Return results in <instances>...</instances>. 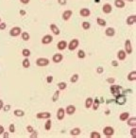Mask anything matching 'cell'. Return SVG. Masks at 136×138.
I'll use <instances>...</instances> for the list:
<instances>
[{
  "label": "cell",
  "instance_id": "1",
  "mask_svg": "<svg viewBox=\"0 0 136 138\" xmlns=\"http://www.w3.org/2000/svg\"><path fill=\"white\" fill-rule=\"evenodd\" d=\"M36 64H37L38 66L43 67V66H45V65H47L49 64V60L46 59V58H39L36 61Z\"/></svg>",
  "mask_w": 136,
  "mask_h": 138
},
{
  "label": "cell",
  "instance_id": "2",
  "mask_svg": "<svg viewBox=\"0 0 136 138\" xmlns=\"http://www.w3.org/2000/svg\"><path fill=\"white\" fill-rule=\"evenodd\" d=\"M103 133L107 137H112L114 133V130L112 127H106V128L103 129Z\"/></svg>",
  "mask_w": 136,
  "mask_h": 138
},
{
  "label": "cell",
  "instance_id": "3",
  "mask_svg": "<svg viewBox=\"0 0 136 138\" xmlns=\"http://www.w3.org/2000/svg\"><path fill=\"white\" fill-rule=\"evenodd\" d=\"M21 34V28L19 27H15V28H12L9 31V35L12 36V37H17Z\"/></svg>",
  "mask_w": 136,
  "mask_h": 138
},
{
  "label": "cell",
  "instance_id": "4",
  "mask_svg": "<svg viewBox=\"0 0 136 138\" xmlns=\"http://www.w3.org/2000/svg\"><path fill=\"white\" fill-rule=\"evenodd\" d=\"M78 45H79L78 40H77V39H73V40L69 43L68 48H69V50H75V49L78 46Z\"/></svg>",
  "mask_w": 136,
  "mask_h": 138
},
{
  "label": "cell",
  "instance_id": "5",
  "mask_svg": "<svg viewBox=\"0 0 136 138\" xmlns=\"http://www.w3.org/2000/svg\"><path fill=\"white\" fill-rule=\"evenodd\" d=\"M126 101H127V98H126V97H125L124 95L119 94L118 96H116L115 102H116L118 105H123V104H125V103H126Z\"/></svg>",
  "mask_w": 136,
  "mask_h": 138
},
{
  "label": "cell",
  "instance_id": "6",
  "mask_svg": "<svg viewBox=\"0 0 136 138\" xmlns=\"http://www.w3.org/2000/svg\"><path fill=\"white\" fill-rule=\"evenodd\" d=\"M111 93L113 95V96H118L120 94V90H121V87L118 86V85H112L111 86Z\"/></svg>",
  "mask_w": 136,
  "mask_h": 138
},
{
  "label": "cell",
  "instance_id": "7",
  "mask_svg": "<svg viewBox=\"0 0 136 138\" xmlns=\"http://www.w3.org/2000/svg\"><path fill=\"white\" fill-rule=\"evenodd\" d=\"M37 118H39V119H48L50 116H51V115H50V113H48V112H42V113H38L37 114Z\"/></svg>",
  "mask_w": 136,
  "mask_h": 138
},
{
  "label": "cell",
  "instance_id": "8",
  "mask_svg": "<svg viewBox=\"0 0 136 138\" xmlns=\"http://www.w3.org/2000/svg\"><path fill=\"white\" fill-rule=\"evenodd\" d=\"M52 41H53V37H52L51 35L47 34V35H45V36L43 37V39H42V44H43V45H48V44H50Z\"/></svg>",
  "mask_w": 136,
  "mask_h": 138
},
{
  "label": "cell",
  "instance_id": "9",
  "mask_svg": "<svg viewBox=\"0 0 136 138\" xmlns=\"http://www.w3.org/2000/svg\"><path fill=\"white\" fill-rule=\"evenodd\" d=\"M125 48L128 54H131L132 53V47H131V40H126L125 42Z\"/></svg>",
  "mask_w": 136,
  "mask_h": 138
},
{
  "label": "cell",
  "instance_id": "10",
  "mask_svg": "<svg viewBox=\"0 0 136 138\" xmlns=\"http://www.w3.org/2000/svg\"><path fill=\"white\" fill-rule=\"evenodd\" d=\"M112 9H113V8H112V5H111V4H105V5H103L102 10H103L104 13L109 14V13L112 12Z\"/></svg>",
  "mask_w": 136,
  "mask_h": 138
},
{
  "label": "cell",
  "instance_id": "11",
  "mask_svg": "<svg viewBox=\"0 0 136 138\" xmlns=\"http://www.w3.org/2000/svg\"><path fill=\"white\" fill-rule=\"evenodd\" d=\"M72 14H73V12H72V10H70V9L63 11V19L64 21H68V20L71 18Z\"/></svg>",
  "mask_w": 136,
  "mask_h": 138
},
{
  "label": "cell",
  "instance_id": "12",
  "mask_svg": "<svg viewBox=\"0 0 136 138\" xmlns=\"http://www.w3.org/2000/svg\"><path fill=\"white\" fill-rule=\"evenodd\" d=\"M63 55L61 54V53H57V54H55L54 56H53V62L54 63H56V64H58V63H61L62 61H63Z\"/></svg>",
  "mask_w": 136,
  "mask_h": 138
},
{
  "label": "cell",
  "instance_id": "13",
  "mask_svg": "<svg viewBox=\"0 0 136 138\" xmlns=\"http://www.w3.org/2000/svg\"><path fill=\"white\" fill-rule=\"evenodd\" d=\"M64 114H65V111L63 108H60L58 110V113H57V118L59 120H63V117H64Z\"/></svg>",
  "mask_w": 136,
  "mask_h": 138
},
{
  "label": "cell",
  "instance_id": "14",
  "mask_svg": "<svg viewBox=\"0 0 136 138\" xmlns=\"http://www.w3.org/2000/svg\"><path fill=\"white\" fill-rule=\"evenodd\" d=\"M127 25H129V26H131V25H133V24H135L136 22V15H131V16H129L128 18H127Z\"/></svg>",
  "mask_w": 136,
  "mask_h": 138
},
{
  "label": "cell",
  "instance_id": "15",
  "mask_svg": "<svg viewBox=\"0 0 136 138\" xmlns=\"http://www.w3.org/2000/svg\"><path fill=\"white\" fill-rule=\"evenodd\" d=\"M57 47H58L59 50H63L67 47V43L65 41H60L57 45Z\"/></svg>",
  "mask_w": 136,
  "mask_h": 138
},
{
  "label": "cell",
  "instance_id": "16",
  "mask_svg": "<svg viewBox=\"0 0 136 138\" xmlns=\"http://www.w3.org/2000/svg\"><path fill=\"white\" fill-rule=\"evenodd\" d=\"M65 112H66V114H67V115H72L76 112V107H75L74 105H69V106H67V108H66Z\"/></svg>",
  "mask_w": 136,
  "mask_h": 138
},
{
  "label": "cell",
  "instance_id": "17",
  "mask_svg": "<svg viewBox=\"0 0 136 138\" xmlns=\"http://www.w3.org/2000/svg\"><path fill=\"white\" fill-rule=\"evenodd\" d=\"M50 29H51V31H52L55 35H59V34H60V29H59V28H58L55 24H51V25H50Z\"/></svg>",
  "mask_w": 136,
  "mask_h": 138
},
{
  "label": "cell",
  "instance_id": "18",
  "mask_svg": "<svg viewBox=\"0 0 136 138\" xmlns=\"http://www.w3.org/2000/svg\"><path fill=\"white\" fill-rule=\"evenodd\" d=\"M79 13H80V15L83 16V17H87V16H89V15L91 14V11H90L89 9H81L80 11H79Z\"/></svg>",
  "mask_w": 136,
  "mask_h": 138
},
{
  "label": "cell",
  "instance_id": "19",
  "mask_svg": "<svg viewBox=\"0 0 136 138\" xmlns=\"http://www.w3.org/2000/svg\"><path fill=\"white\" fill-rule=\"evenodd\" d=\"M105 33H106L107 36H109V37H113V36L114 35V33H115V30H114L113 28H108L106 29Z\"/></svg>",
  "mask_w": 136,
  "mask_h": 138
},
{
  "label": "cell",
  "instance_id": "20",
  "mask_svg": "<svg viewBox=\"0 0 136 138\" xmlns=\"http://www.w3.org/2000/svg\"><path fill=\"white\" fill-rule=\"evenodd\" d=\"M79 133H80V129H78V128H75V129L71 130V132H70V134H71L73 137L78 136Z\"/></svg>",
  "mask_w": 136,
  "mask_h": 138
},
{
  "label": "cell",
  "instance_id": "21",
  "mask_svg": "<svg viewBox=\"0 0 136 138\" xmlns=\"http://www.w3.org/2000/svg\"><path fill=\"white\" fill-rule=\"evenodd\" d=\"M117 58H118V60H121V61L125 60L126 59V52L124 50H119L117 53Z\"/></svg>",
  "mask_w": 136,
  "mask_h": 138
},
{
  "label": "cell",
  "instance_id": "22",
  "mask_svg": "<svg viewBox=\"0 0 136 138\" xmlns=\"http://www.w3.org/2000/svg\"><path fill=\"white\" fill-rule=\"evenodd\" d=\"M128 125L131 127H136V117H131V118H128Z\"/></svg>",
  "mask_w": 136,
  "mask_h": 138
},
{
  "label": "cell",
  "instance_id": "23",
  "mask_svg": "<svg viewBox=\"0 0 136 138\" xmlns=\"http://www.w3.org/2000/svg\"><path fill=\"white\" fill-rule=\"evenodd\" d=\"M129 117H130V114H129V113H127V112L122 113V114L120 115V116H119V118H120V120H121V121H126Z\"/></svg>",
  "mask_w": 136,
  "mask_h": 138
},
{
  "label": "cell",
  "instance_id": "24",
  "mask_svg": "<svg viewBox=\"0 0 136 138\" xmlns=\"http://www.w3.org/2000/svg\"><path fill=\"white\" fill-rule=\"evenodd\" d=\"M114 5L117 8H124L125 7V2H124V0H115Z\"/></svg>",
  "mask_w": 136,
  "mask_h": 138
},
{
  "label": "cell",
  "instance_id": "25",
  "mask_svg": "<svg viewBox=\"0 0 136 138\" xmlns=\"http://www.w3.org/2000/svg\"><path fill=\"white\" fill-rule=\"evenodd\" d=\"M93 102H94L93 98L88 97V98L86 99V101H85V107H86V108H91V107L93 106Z\"/></svg>",
  "mask_w": 136,
  "mask_h": 138
},
{
  "label": "cell",
  "instance_id": "26",
  "mask_svg": "<svg viewBox=\"0 0 136 138\" xmlns=\"http://www.w3.org/2000/svg\"><path fill=\"white\" fill-rule=\"evenodd\" d=\"M128 79L131 80V81L135 80L136 79V71H132V72H131V73L129 74V76H128Z\"/></svg>",
  "mask_w": 136,
  "mask_h": 138
},
{
  "label": "cell",
  "instance_id": "27",
  "mask_svg": "<svg viewBox=\"0 0 136 138\" xmlns=\"http://www.w3.org/2000/svg\"><path fill=\"white\" fill-rule=\"evenodd\" d=\"M96 22H97V24H98L99 26H101V27H105L106 24H107V22H106L104 19H102V18H97V19H96Z\"/></svg>",
  "mask_w": 136,
  "mask_h": 138
},
{
  "label": "cell",
  "instance_id": "28",
  "mask_svg": "<svg viewBox=\"0 0 136 138\" xmlns=\"http://www.w3.org/2000/svg\"><path fill=\"white\" fill-rule=\"evenodd\" d=\"M30 66V62H29V60L27 59V57L23 61V67H25V68H28Z\"/></svg>",
  "mask_w": 136,
  "mask_h": 138
},
{
  "label": "cell",
  "instance_id": "29",
  "mask_svg": "<svg viewBox=\"0 0 136 138\" xmlns=\"http://www.w3.org/2000/svg\"><path fill=\"white\" fill-rule=\"evenodd\" d=\"M14 115H16V116H24L25 115V112L24 111H22V110H15L14 111Z\"/></svg>",
  "mask_w": 136,
  "mask_h": 138
},
{
  "label": "cell",
  "instance_id": "30",
  "mask_svg": "<svg viewBox=\"0 0 136 138\" xmlns=\"http://www.w3.org/2000/svg\"><path fill=\"white\" fill-rule=\"evenodd\" d=\"M21 37H22V39L24 40V41H28L29 40V34L27 33V32H23L22 34H21Z\"/></svg>",
  "mask_w": 136,
  "mask_h": 138
},
{
  "label": "cell",
  "instance_id": "31",
  "mask_svg": "<svg viewBox=\"0 0 136 138\" xmlns=\"http://www.w3.org/2000/svg\"><path fill=\"white\" fill-rule=\"evenodd\" d=\"M99 104H100V102H99L98 98H95V103L93 102V105H94V106H93V109H94V110H97Z\"/></svg>",
  "mask_w": 136,
  "mask_h": 138
},
{
  "label": "cell",
  "instance_id": "32",
  "mask_svg": "<svg viewBox=\"0 0 136 138\" xmlns=\"http://www.w3.org/2000/svg\"><path fill=\"white\" fill-rule=\"evenodd\" d=\"M66 86H67V84H66V82H60L59 84H58V87H59V89L60 90H64L65 88H66Z\"/></svg>",
  "mask_w": 136,
  "mask_h": 138
},
{
  "label": "cell",
  "instance_id": "33",
  "mask_svg": "<svg viewBox=\"0 0 136 138\" xmlns=\"http://www.w3.org/2000/svg\"><path fill=\"white\" fill-rule=\"evenodd\" d=\"M77 57H78L79 59H83V58H85V52H84L82 49L78 50V52H77Z\"/></svg>",
  "mask_w": 136,
  "mask_h": 138
},
{
  "label": "cell",
  "instance_id": "34",
  "mask_svg": "<svg viewBox=\"0 0 136 138\" xmlns=\"http://www.w3.org/2000/svg\"><path fill=\"white\" fill-rule=\"evenodd\" d=\"M90 27H91V25H90L89 22H83V23H82V28H83V29L87 30V29L90 28Z\"/></svg>",
  "mask_w": 136,
  "mask_h": 138
},
{
  "label": "cell",
  "instance_id": "35",
  "mask_svg": "<svg viewBox=\"0 0 136 138\" xmlns=\"http://www.w3.org/2000/svg\"><path fill=\"white\" fill-rule=\"evenodd\" d=\"M77 80H78V75H77V74H74V75L72 76V78H71V82L75 83V82H77Z\"/></svg>",
  "mask_w": 136,
  "mask_h": 138
},
{
  "label": "cell",
  "instance_id": "36",
  "mask_svg": "<svg viewBox=\"0 0 136 138\" xmlns=\"http://www.w3.org/2000/svg\"><path fill=\"white\" fill-rule=\"evenodd\" d=\"M59 94H60V91L58 90V91H56L55 92V94H54V96L52 97V101H57L58 100V98H59Z\"/></svg>",
  "mask_w": 136,
  "mask_h": 138
},
{
  "label": "cell",
  "instance_id": "37",
  "mask_svg": "<svg viewBox=\"0 0 136 138\" xmlns=\"http://www.w3.org/2000/svg\"><path fill=\"white\" fill-rule=\"evenodd\" d=\"M51 120H49V118H48V120L46 121V123H45V130L46 131H49L50 130V128H51Z\"/></svg>",
  "mask_w": 136,
  "mask_h": 138
},
{
  "label": "cell",
  "instance_id": "38",
  "mask_svg": "<svg viewBox=\"0 0 136 138\" xmlns=\"http://www.w3.org/2000/svg\"><path fill=\"white\" fill-rule=\"evenodd\" d=\"M22 54H23V56H25V57H28L29 55H30V50L29 49H23V51H22Z\"/></svg>",
  "mask_w": 136,
  "mask_h": 138
},
{
  "label": "cell",
  "instance_id": "39",
  "mask_svg": "<svg viewBox=\"0 0 136 138\" xmlns=\"http://www.w3.org/2000/svg\"><path fill=\"white\" fill-rule=\"evenodd\" d=\"M90 137H91V138H100V134H99V133H96V132H93V133H91Z\"/></svg>",
  "mask_w": 136,
  "mask_h": 138
},
{
  "label": "cell",
  "instance_id": "40",
  "mask_svg": "<svg viewBox=\"0 0 136 138\" xmlns=\"http://www.w3.org/2000/svg\"><path fill=\"white\" fill-rule=\"evenodd\" d=\"M131 137L132 138L136 137V128L135 127H133V129L131 131Z\"/></svg>",
  "mask_w": 136,
  "mask_h": 138
},
{
  "label": "cell",
  "instance_id": "41",
  "mask_svg": "<svg viewBox=\"0 0 136 138\" xmlns=\"http://www.w3.org/2000/svg\"><path fill=\"white\" fill-rule=\"evenodd\" d=\"M9 132L10 133H14L15 132V126H14V124H10L9 125Z\"/></svg>",
  "mask_w": 136,
  "mask_h": 138
},
{
  "label": "cell",
  "instance_id": "42",
  "mask_svg": "<svg viewBox=\"0 0 136 138\" xmlns=\"http://www.w3.org/2000/svg\"><path fill=\"white\" fill-rule=\"evenodd\" d=\"M6 26H7L6 23H4V22H3V23H0V29H1V30H4V29L6 28Z\"/></svg>",
  "mask_w": 136,
  "mask_h": 138
},
{
  "label": "cell",
  "instance_id": "43",
  "mask_svg": "<svg viewBox=\"0 0 136 138\" xmlns=\"http://www.w3.org/2000/svg\"><path fill=\"white\" fill-rule=\"evenodd\" d=\"M27 131L28 133H30L34 132V130H33V128H32L31 126H27Z\"/></svg>",
  "mask_w": 136,
  "mask_h": 138
},
{
  "label": "cell",
  "instance_id": "44",
  "mask_svg": "<svg viewBox=\"0 0 136 138\" xmlns=\"http://www.w3.org/2000/svg\"><path fill=\"white\" fill-rule=\"evenodd\" d=\"M46 80H47V83H51L52 80H53V77L52 76H48L47 78H46Z\"/></svg>",
  "mask_w": 136,
  "mask_h": 138
},
{
  "label": "cell",
  "instance_id": "45",
  "mask_svg": "<svg viewBox=\"0 0 136 138\" xmlns=\"http://www.w3.org/2000/svg\"><path fill=\"white\" fill-rule=\"evenodd\" d=\"M112 65L114 66V67H117V66H118V63H117L116 61H113V62H112Z\"/></svg>",
  "mask_w": 136,
  "mask_h": 138
},
{
  "label": "cell",
  "instance_id": "46",
  "mask_svg": "<svg viewBox=\"0 0 136 138\" xmlns=\"http://www.w3.org/2000/svg\"><path fill=\"white\" fill-rule=\"evenodd\" d=\"M58 3L61 5H65L66 4V0H58Z\"/></svg>",
  "mask_w": 136,
  "mask_h": 138
},
{
  "label": "cell",
  "instance_id": "47",
  "mask_svg": "<svg viewBox=\"0 0 136 138\" xmlns=\"http://www.w3.org/2000/svg\"><path fill=\"white\" fill-rule=\"evenodd\" d=\"M97 73H98V74L103 73V67H102V66H99V67L97 68Z\"/></svg>",
  "mask_w": 136,
  "mask_h": 138
},
{
  "label": "cell",
  "instance_id": "48",
  "mask_svg": "<svg viewBox=\"0 0 136 138\" xmlns=\"http://www.w3.org/2000/svg\"><path fill=\"white\" fill-rule=\"evenodd\" d=\"M32 133V135H30V138H37L38 137V135H37V133H35V132H33V133Z\"/></svg>",
  "mask_w": 136,
  "mask_h": 138
},
{
  "label": "cell",
  "instance_id": "49",
  "mask_svg": "<svg viewBox=\"0 0 136 138\" xmlns=\"http://www.w3.org/2000/svg\"><path fill=\"white\" fill-rule=\"evenodd\" d=\"M107 81H108V82H110V83H113V82H114V78H108V79H107Z\"/></svg>",
  "mask_w": 136,
  "mask_h": 138
},
{
  "label": "cell",
  "instance_id": "50",
  "mask_svg": "<svg viewBox=\"0 0 136 138\" xmlns=\"http://www.w3.org/2000/svg\"><path fill=\"white\" fill-rule=\"evenodd\" d=\"M20 14H21L22 16L26 15V10H23V9H21V10H20Z\"/></svg>",
  "mask_w": 136,
  "mask_h": 138
},
{
  "label": "cell",
  "instance_id": "51",
  "mask_svg": "<svg viewBox=\"0 0 136 138\" xmlns=\"http://www.w3.org/2000/svg\"><path fill=\"white\" fill-rule=\"evenodd\" d=\"M9 109H10V106H9V105H8V106H6V107L4 108V111H5V112H7V111H9Z\"/></svg>",
  "mask_w": 136,
  "mask_h": 138
},
{
  "label": "cell",
  "instance_id": "52",
  "mask_svg": "<svg viewBox=\"0 0 136 138\" xmlns=\"http://www.w3.org/2000/svg\"><path fill=\"white\" fill-rule=\"evenodd\" d=\"M3 133H4V127L0 125V134H2Z\"/></svg>",
  "mask_w": 136,
  "mask_h": 138
},
{
  "label": "cell",
  "instance_id": "53",
  "mask_svg": "<svg viewBox=\"0 0 136 138\" xmlns=\"http://www.w3.org/2000/svg\"><path fill=\"white\" fill-rule=\"evenodd\" d=\"M20 2L23 3V4H27L29 2V0H20Z\"/></svg>",
  "mask_w": 136,
  "mask_h": 138
},
{
  "label": "cell",
  "instance_id": "54",
  "mask_svg": "<svg viewBox=\"0 0 136 138\" xmlns=\"http://www.w3.org/2000/svg\"><path fill=\"white\" fill-rule=\"evenodd\" d=\"M3 106H4V104H3V101L0 99V110H1V109H3Z\"/></svg>",
  "mask_w": 136,
  "mask_h": 138
},
{
  "label": "cell",
  "instance_id": "55",
  "mask_svg": "<svg viewBox=\"0 0 136 138\" xmlns=\"http://www.w3.org/2000/svg\"><path fill=\"white\" fill-rule=\"evenodd\" d=\"M4 138H9V133H4Z\"/></svg>",
  "mask_w": 136,
  "mask_h": 138
},
{
  "label": "cell",
  "instance_id": "56",
  "mask_svg": "<svg viewBox=\"0 0 136 138\" xmlns=\"http://www.w3.org/2000/svg\"><path fill=\"white\" fill-rule=\"evenodd\" d=\"M105 114H107V115H109V114H110V111H107V112H105Z\"/></svg>",
  "mask_w": 136,
  "mask_h": 138
},
{
  "label": "cell",
  "instance_id": "57",
  "mask_svg": "<svg viewBox=\"0 0 136 138\" xmlns=\"http://www.w3.org/2000/svg\"><path fill=\"white\" fill-rule=\"evenodd\" d=\"M128 1H131H131H134V0H128Z\"/></svg>",
  "mask_w": 136,
  "mask_h": 138
},
{
  "label": "cell",
  "instance_id": "58",
  "mask_svg": "<svg viewBox=\"0 0 136 138\" xmlns=\"http://www.w3.org/2000/svg\"><path fill=\"white\" fill-rule=\"evenodd\" d=\"M0 23H1V18H0Z\"/></svg>",
  "mask_w": 136,
  "mask_h": 138
}]
</instances>
